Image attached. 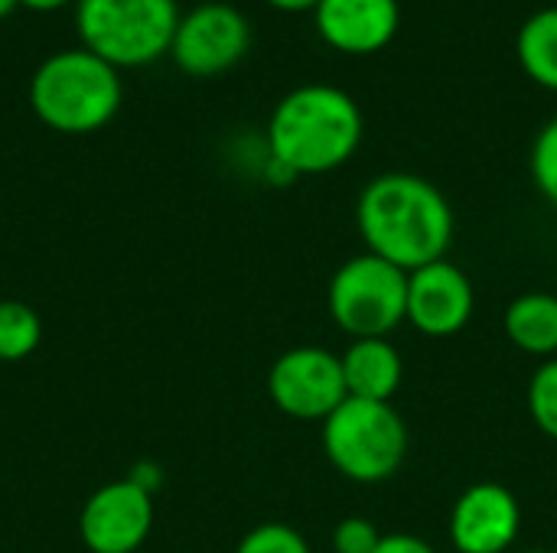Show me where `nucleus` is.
I'll list each match as a JSON object with an SVG mask.
<instances>
[{"label": "nucleus", "instance_id": "1", "mask_svg": "<svg viewBox=\"0 0 557 553\" xmlns=\"http://www.w3.org/2000/svg\"><path fill=\"white\" fill-rule=\"evenodd\" d=\"M356 228L369 254L411 274L447 257L457 218L431 179L395 169L366 183L356 202Z\"/></svg>", "mask_w": 557, "mask_h": 553}, {"label": "nucleus", "instance_id": "2", "mask_svg": "<svg viewBox=\"0 0 557 553\" xmlns=\"http://www.w3.org/2000/svg\"><path fill=\"white\" fill-rule=\"evenodd\" d=\"M362 111L336 85L287 91L268 121V156L294 176H320L349 163L362 143Z\"/></svg>", "mask_w": 557, "mask_h": 553}, {"label": "nucleus", "instance_id": "3", "mask_svg": "<svg viewBox=\"0 0 557 553\" xmlns=\"http://www.w3.org/2000/svg\"><path fill=\"white\" fill-rule=\"evenodd\" d=\"M29 104L59 134H91L117 114L121 75L91 49H62L33 72Z\"/></svg>", "mask_w": 557, "mask_h": 553}, {"label": "nucleus", "instance_id": "4", "mask_svg": "<svg viewBox=\"0 0 557 553\" xmlns=\"http://www.w3.org/2000/svg\"><path fill=\"white\" fill-rule=\"evenodd\" d=\"M323 453L343 479L379 486L405 466L408 424L388 401L346 398L323 420Z\"/></svg>", "mask_w": 557, "mask_h": 553}, {"label": "nucleus", "instance_id": "5", "mask_svg": "<svg viewBox=\"0 0 557 553\" xmlns=\"http://www.w3.org/2000/svg\"><path fill=\"white\" fill-rule=\"evenodd\" d=\"M75 26L85 49L114 68H131L170 52L180 10L176 0H78Z\"/></svg>", "mask_w": 557, "mask_h": 553}, {"label": "nucleus", "instance_id": "6", "mask_svg": "<svg viewBox=\"0 0 557 553\" xmlns=\"http://www.w3.org/2000/svg\"><path fill=\"white\" fill-rule=\"evenodd\" d=\"M326 306L349 339H388L408 319V274L362 251L336 267Z\"/></svg>", "mask_w": 557, "mask_h": 553}, {"label": "nucleus", "instance_id": "7", "mask_svg": "<svg viewBox=\"0 0 557 553\" xmlns=\"http://www.w3.org/2000/svg\"><path fill=\"white\" fill-rule=\"evenodd\" d=\"M271 404L294 420H326L349 394L343 362L320 345H297L274 359L268 372Z\"/></svg>", "mask_w": 557, "mask_h": 553}, {"label": "nucleus", "instance_id": "8", "mask_svg": "<svg viewBox=\"0 0 557 553\" xmlns=\"http://www.w3.org/2000/svg\"><path fill=\"white\" fill-rule=\"evenodd\" d=\"M248 46H251V26L245 13L232 3L212 0L180 16L170 55L183 72L209 78L238 65Z\"/></svg>", "mask_w": 557, "mask_h": 553}, {"label": "nucleus", "instance_id": "9", "mask_svg": "<svg viewBox=\"0 0 557 553\" xmlns=\"http://www.w3.org/2000/svg\"><path fill=\"white\" fill-rule=\"evenodd\" d=\"M150 531L153 495L127 476L95 489L78 515V538L88 553H137Z\"/></svg>", "mask_w": 557, "mask_h": 553}, {"label": "nucleus", "instance_id": "10", "mask_svg": "<svg viewBox=\"0 0 557 553\" xmlns=\"http://www.w3.org/2000/svg\"><path fill=\"white\" fill-rule=\"evenodd\" d=\"M476 290L463 267L434 261L408 274V319L428 339H450L473 319Z\"/></svg>", "mask_w": 557, "mask_h": 553}, {"label": "nucleus", "instance_id": "11", "mask_svg": "<svg viewBox=\"0 0 557 553\" xmlns=\"http://www.w3.org/2000/svg\"><path fill=\"white\" fill-rule=\"evenodd\" d=\"M519 499L499 482H476L450 508V544L457 553H506L519 541Z\"/></svg>", "mask_w": 557, "mask_h": 553}, {"label": "nucleus", "instance_id": "12", "mask_svg": "<svg viewBox=\"0 0 557 553\" xmlns=\"http://www.w3.org/2000/svg\"><path fill=\"white\" fill-rule=\"evenodd\" d=\"M317 29L326 46L346 55L382 52L401 26L398 0H320L313 10Z\"/></svg>", "mask_w": 557, "mask_h": 553}, {"label": "nucleus", "instance_id": "13", "mask_svg": "<svg viewBox=\"0 0 557 553\" xmlns=\"http://www.w3.org/2000/svg\"><path fill=\"white\" fill-rule=\"evenodd\" d=\"M339 362L349 398L392 404L405 381V359L392 339H349Z\"/></svg>", "mask_w": 557, "mask_h": 553}, {"label": "nucleus", "instance_id": "14", "mask_svg": "<svg viewBox=\"0 0 557 553\" xmlns=\"http://www.w3.org/2000/svg\"><path fill=\"white\" fill-rule=\"evenodd\" d=\"M503 329L519 352L542 362L557 359V297L548 290H529L516 297L506 306Z\"/></svg>", "mask_w": 557, "mask_h": 553}, {"label": "nucleus", "instance_id": "15", "mask_svg": "<svg viewBox=\"0 0 557 553\" xmlns=\"http://www.w3.org/2000/svg\"><path fill=\"white\" fill-rule=\"evenodd\" d=\"M516 55L535 85L557 91V7L535 10L522 23L516 36Z\"/></svg>", "mask_w": 557, "mask_h": 553}, {"label": "nucleus", "instance_id": "16", "mask_svg": "<svg viewBox=\"0 0 557 553\" xmlns=\"http://www.w3.org/2000/svg\"><path fill=\"white\" fill-rule=\"evenodd\" d=\"M42 342V319L23 300H0V362H23Z\"/></svg>", "mask_w": 557, "mask_h": 553}, {"label": "nucleus", "instance_id": "17", "mask_svg": "<svg viewBox=\"0 0 557 553\" xmlns=\"http://www.w3.org/2000/svg\"><path fill=\"white\" fill-rule=\"evenodd\" d=\"M529 414L535 427L557 440V359L542 362L529 378Z\"/></svg>", "mask_w": 557, "mask_h": 553}, {"label": "nucleus", "instance_id": "18", "mask_svg": "<svg viewBox=\"0 0 557 553\" xmlns=\"http://www.w3.org/2000/svg\"><path fill=\"white\" fill-rule=\"evenodd\" d=\"M529 173L542 199L557 209V117H552L532 140Z\"/></svg>", "mask_w": 557, "mask_h": 553}, {"label": "nucleus", "instance_id": "19", "mask_svg": "<svg viewBox=\"0 0 557 553\" xmlns=\"http://www.w3.org/2000/svg\"><path fill=\"white\" fill-rule=\"evenodd\" d=\"M235 553H313L307 538L284 525V521H264V525H255L242 541Z\"/></svg>", "mask_w": 557, "mask_h": 553}, {"label": "nucleus", "instance_id": "20", "mask_svg": "<svg viewBox=\"0 0 557 553\" xmlns=\"http://www.w3.org/2000/svg\"><path fill=\"white\" fill-rule=\"evenodd\" d=\"M382 541V531L375 528L372 518L349 515L336 525L333 531V551L336 553H372Z\"/></svg>", "mask_w": 557, "mask_h": 553}, {"label": "nucleus", "instance_id": "21", "mask_svg": "<svg viewBox=\"0 0 557 553\" xmlns=\"http://www.w3.org/2000/svg\"><path fill=\"white\" fill-rule=\"evenodd\" d=\"M372 553H437L418 535H382L379 548Z\"/></svg>", "mask_w": 557, "mask_h": 553}, {"label": "nucleus", "instance_id": "22", "mask_svg": "<svg viewBox=\"0 0 557 553\" xmlns=\"http://www.w3.org/2000/svg\"><path fill=\"white\" fill-rule=\"evenodd\" d=\"M127 479L137 482L140 489H147V492L153 495V492L160 489V479H163V476H160V469H157L153 463H140V466H134V473H127Z\"/></svg>", "mask_w": 557, "mask_h": 553}, {"label": "nucleus", "instance_id": "23", "mask_svg": "<svg viewBox=\"0 0 557 553\" xmlns=\"http://www.w3.org/2000/svg\"><path fill=\"white\" fill-rule=\"evenodd\" d=\"M271 7H277V10H290V13H297V10H317L320 7V0H268Z\"/></svg>", "mask_w": 557, "mask_h": 553}, {"label": "nucleus", "instance_id": "24", "mask_svg": "<svg viewBox=\"0 0 557 553\" xmlns=\"http://www.w3.org/2000/svg\"><path fill=\"white\" fill-rule=\"evenodd\" d=\"M23 7H29V10H59V7H65L69 0H20Z\"/></svg>", "mask_w": 557, "mask_h": 553}, {"label": "nucleus", "instance_id": "25", "mask_svg": "<svg viewBox=\"0 0 557 553\" xmlns=\"http://www.w3.org/2000/svg\"><path fill=\"white\" fill-rule=\"evenodd\" d=\"M16 3H20V0H0V20H3V16H7V13L16 7Z\"/></svg>", "mask_w": 557, "mask_h": 553}, {"label": "nucleus", "instance_id": "26", "mask_svg": "<svg viewBox=\"0 0 557 553\" xmlns=\"http://www.w3.org/2000/svg\"><path fill=\"white\" fill-rule=\"evenodd\" d=\"M522 553H557V548H532V551H522Z\"/></svg>", "mask_w": 557, "mask_h": 553}]
</instances>
